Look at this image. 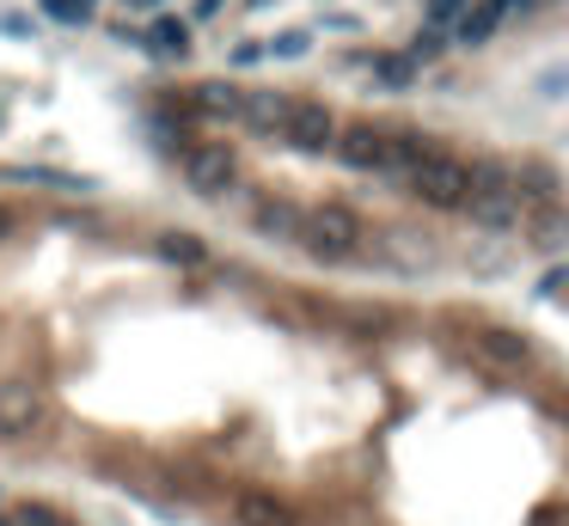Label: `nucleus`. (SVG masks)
<instances>
[{
  "mask_svg": "<svg viewBox=\"0 0 569 526\" xmlns=\"http://www.w3.org/2000/svg\"><path fill=\"white\" fill-rule=\"evenodd\" d=\"M264 62V38H239L233 43V67H257Z\"/></svg>",
  "mask_w": 569,
  "mask_h": 526,
  "instance_id": "aec40b11",
  "label": "nucleus"
},
{
  "mask_svg": "<svg viewBox=\"0 0 569 526\" xmlns=\"http://www.w3.org/2000/svg\"><path fill=\"white\" fill-rule=\"evenodd\" d=\"M404 55H411L417 67H423V62H435V55H441V31H417V38H411V50H404Z\"/></svg>",
  "mask_w": 569,
  "mask_h": 526,
  "instance_id": "6ab92c4d",
  "label": "nucleus"
},
{
  "mask_svg": "<svg viewBox=\"0 0 569 526\" xmlns=\"http://www.w3.org/2000/svg\"><path fill=\"white\" fill-rule=\"evenodd\" d=\"M13 227H19V214H13V209H0V239L13 233Z\"/></svg>",
  "mask_w": 569,
  "mask_h": 526,
  "instance_id": "a878e982",
  "label": "nucleus"
},
{
  "mask_svg": "<svg viewBox=\"0 0 569 526\" xmlns=\"http://www.w3.org/2000/svg\"><path fill=\"white\" fill-rule=\"evenodd\" d=\"M337 111L318 105V98H288V117H282V147H294V154H325V147L337 141Z\"/></svg>",
  "mask_w": 569,
  "mask_h": 526,
  "instance_id": "20e7f679",
  "label": "nucleus"
},
{
  "mask_svg": "<svg viewBox=\"0 0 569 526\" xmlns=\"http://www.w3.org/2000/svg\"><path fill=\"white\" fill-rule=\"evenodd\" d=\"M313 55V31H276L264 38V62H306Z\"/></svg>",
  "mask_w": 569,
  "mask_h": 526,
  "instance_id": "dca6fc26",
  "label": "nucleus"
},
{
  "mask_svg": "<svg viewBox=\"0 0 569 526\" xmlns=\"http://www.w3.org/2000/svg\"><path fill=\"white\" fill-rule=\"evenodd\" d=\"M50 19H62V25H86L93 19V0H38Z\"/></svg>",
  "mask_w": 569,
  "mask_h": 526,
  "instance_id": "a211bd4d",
  "label": "nucleus"
},
{
  "mask_svg": "<svg viewBox=\"0 0 569 526\" xmlns=\"http://www.w3.org/2000/svg\"><path fill=\"white\" fill-rule=\"evenodd\" d=\"M7 526H55V514H50V508H19Z\"/></svg>",
  "mask_w": 569,
  "mask_h": 526,
  "instance_id": "412c9836",
  "label": "nucleus"
},
{
  "mask_svg": "<svg viewBox=\"0 0 569 526\" xmlns=\"http://www.w3.org/2000/svg\"><path fill=\"white\" fill-rule=\"evenodd\" d=\"M178 178H185L190 197L221 202L226 190L239 185V154L226 141H197V147H185V154H178Z\"/></svg>",
  "mask_w": 569,
  "mask_h": 526,
  "instance_id": "7ed1b4c3",
  "label": "nucleus"
},
{
  "mask_svg": "<svg viewBox=\"0 0 569 526\" xmlns=\"http://www.w3.org/2000/svg\"><path fill=\"white\" fill-rule=\"evenodd\" d=\"M460 7H465V0H429V13H435V19H453Z\"/></svg>",
  "mask_w": 569,
  "mask_h": 526,
  "instance_id": "5701e85b",
  "label": "nucleus"
},
{
  "mask_svg": "<svg viewBox=\"0 0 569 526\" xmlns=\"http://www.w3.org/2000/svg\"><path fill=\"white\" fill-rule=\"evenodd\" d=\"M503 0H465L460 13H453V38L465 43V50H477V43H491L496 25H503Z\"/></svg>",
  "mask_w": 569,
  "mask_h": 526,
  "instance_id": "1a4fd4ad",
  "label": "nucleus"
},
{
  "mask_svg": "<svg viewBox=\"0 0 569 526\" xmlns=\"http://www.w3.org/2000/svg\"><path fill=\"white\" fill-rule=\"evenodd\" d=\"M282 117H288V93H239V123L264 141L282 135Z\"/></svg>",
  "mask_w": 569,
  "mask_h": 526,
  "instance_id": "9d476101",
  "label": "nucleus"
},
{
  "mask_svg": "<svg viewBox=\"0 0 569 526\" xmlns=\"http://www.w3.org/2000/svg\"><path fill=\"white\" fill-rule=\"evenodd\" d=\"M539 294H545V301H557V294H563V270H545V288Z\"/></svg>",
  "mask_w": 569,
  "mask_h": 526,
  "instance_id": "4be33fe9",
  "label": "nucleus"
},
{
  "mask_svg": "<svg viewBox=\"0 0 569 526\" xmlns=\"http://www.w3.org/2000/svg\"><path fill=\"white\" fill-rule=\"evenodd\" d=\"M7 185H31V190H55V197H86L93 178H74V171H55V166H7L0 171Z\"/></svg>",
  "mask_w": 569,
  "mask_h": 526,
  "instance_id": "9b49d317",
  "label": "nucleus"
},
{
  "mask_svg": "<svg viewBox=\"0 0 569 526\" xmlns=\"http://www.w3.org/2000/svg\"><path fill=\"white\" fill-rule=\"evenodd\" d=\"M392 147H398L392 185L404 190V197L429 202V209H460V202L472 197V171H465L460 154L423 141V135H392Z\"/></svg>",
  "mask_w": 569,
  "mask_h": 526,
  "instance_id": "f257e3e1",
  "label": "nucleus"
},
{
  "mask_svg": "<svg viewBox=\"0 0 569 526\" xmlns=\"http://www.w3.org/2000/svg\"><path fill=\"white\" fill-rule=\"evenodd\" d=\"M245 7H270V0H245Z\"/></svg>",
  "mask_w": 569,
  "mask_h": 526,
  "instance_id": "bb28decb",
  "label": "nucleus"
},
{
  "mask_svg": "<svg viewBox=\"0 0 569 526\" xmlns=\"http://www.w3.org/2000/svg\"><path fill=\"white\" fill-rule=\"evenodd\" d=\"M147 55H159V62H185L190 55V19H154L147 25V38H135Z\"/></svg>",
  "mask_w": 569,
  "mask_h": 526,
  "instance_id": "f8f14e48",
  "label": "nucleus"
},
{
  "mask_svg": "<svg viewBox=\"0 0 569 526\" xmlns=\"http://www.w3.org/2000/svg\"><path fill=\"white\" fill-rule=\"evenodd\" d=\"M252 227H257V239H270V245H294V233H301V209H294V202H257Z\"/></svg>",
  "mask_w": 569,
  "mask_h": 526,
  "instance_id": "ddd939ff",
  "label": "nucleus"
},
{
  "mask_svg": "<svg viewBox=\"0 0 569 526\" xmlns=\"http://www.w3.org/2000/svg\"><path fill=\"white\" fill-rule=\"evenodd\" d=\"M190 105H197L202 117H214V123H239V86L209 80V86H197V98H190Z\"/></svg>",
  "mask_w": 569,
  "mask_h": 526,
  "instance_id": "4468645a",
  "label": "nucleus"
},
{
  "mask_svg": "<svg viewBox=\"0 0 569 526\" xmlns=\"http://www.w3.org/2000/svg\"><path fill=\"white\" fill-rule=\"evenodd\" d=\"M159 257H166V263H190V270H197V263H209V245H202L197 233H159Z\"/></svg>",
  "mask_w": 569,
  "mask_h": 526,
  "instance_id": "f3484780",
  "label": "nucleus"
},
{
  "mask_svg": "<svg viewBox=\"0 0 569 526\" xmlns=\"http://www.w3.org/2000/svg\"><path fill=\"white\" fill-rule=\"evenodd\" d=\"M294 245L318 263H356L361 245H368V227H361V214L344 209V202H318V209H301Z\"/></svg>",
  "mask_w": 569,
  "mask_h": 526,
  "instance_id": "f03ea898",
  "label": "nucleus"
},
{
  "mask_svg": "<svg viewBox=\"0 0 569 526\" xmlns=\"http://www.w3.org/2000/svg\"><path fill=\"white\" fill-rule=\"evenodd\" d=\"M465 356H477L491 374H520V368H533V343L520 337V330L484 325V330H472V337H465Z\"/></svg>",
  "mask_w": 569,
  "mask_h": 526,
  "instance_id": "0eeeda50",
  "label": "nucleus"
},
{
  "mask_svg": "<svg viewBox=\"0 0 569 526\" xmlns=\"http://www.w3.org/2000/svg\"><path fill=\"white\" fill-rule=\"evenodd\" d=\"M50 422V392L31 380H0V441H25Z\"/></svg>",
  "mask_w": 569,
  "mask_h": 526,
  "instance_id": "39448f33",
  "label": "nucleus"
},
{
  "mask_svg": "<svg viewBox=\"0 0 569 526\" xmlns=\"http://www.w3.org/2000/svg\"><path fill=\"white\" fill-rule=\"evenodd\" d=\"M123 7H129V13H159L166 0H123Z\"/></svg>",
  "mask_w": 569,
  "mask_h": 526,
  "instance_id": "393cba45",
  "label": "nucleus"
},
{
  "mask_svg": "<svg viewBox=\"0 0 569 526\" xmlns=\"http://www.w3.org/2000/svg\"><path fill=\"white\" fill-rule=\"evenodd\" d=\"M226 514H233V526H301V514H294L276 490H233Z\"/></svg>",
  "mask_w": 569,
  "mask_h": 526,
  "instance_id": "6e6552de",
  "label": "nucleus"
},
{
  "mask_svg": "<svg viewBox=\"0 0 569 526\" xmlns=\"http://www.w3.org/2000/svg\"><path fill=\"white\" fill-rule=\"evenodd\" d=\"M373 80H380V86H392V93H411L417 86V62L411 55H373Z\"/></svg>",
  "mask_w": 569,
  "mask_h": 526,
  "instance_id": "2eb2a0df",
  "label": "nucleus"
},
{
  "mask_svg": "<svg viewBox=\"0 0 569 526\" xmlns=\"http://www.w3.org/2000/svg\"><path fill=\"white\" fill-rule=\"evenodd\" d=\"M331 154L344 159L349 171H368V178H386V185H392V171H398V147H392V135H380V129H337Z\"/></svg>",
  "mask_w": 569,
  "mask_h": 526,
  "instance_id": "423d86ee",
  "label": "nucleus"
},
{
  "mask_svg": "<svg viewBox=\"0 0 569 526\" xmlns=\"http://www.w3.org/2000/svg\"><path fill=\"white\" fill-rule=\"evenodd\" d=\"M221 7H226V0H197L190 13H197V19H221Z\"/></svg>",
  "mask_w": 569,
  "mask_h": 526,
  "instance_id": "b1692460",
  "label": "nucleus"
}]
</instances>
